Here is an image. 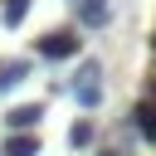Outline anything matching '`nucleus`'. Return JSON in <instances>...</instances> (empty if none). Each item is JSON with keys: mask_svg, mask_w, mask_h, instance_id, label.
I'll return each instance as SVG.
<instances>
[{"mask_svg": "<svg viewBox=\"0 0 156 156\" xmlns=\"http://www.w3.org/2000/svg\"><path fill=\"white\" fill-rule=\"evenodd\" d=\"M136 132H141V141H151L156 146V98H146V102H136Z\"/></svg>", "mask_w": 156, "mask_h": 156, "instance_id": "39448f33", "label": "nucleus"}, {"mask_svg": "<svg viewBox=\"0 0 156 156\" xmlns=\"http://www.w3.org/2000/svg\"><path fill=\"white\" fill-rule=\"evenodd\" d=\"M24 73H29L24 58H5V63H0V93H10L15 83H24Z\"/></svg>", "mask_w": 156, "mask_h": 156, "instance_id": "0eeeda50", "label": "nucleus"}, {"mask_svg": "<svg viewBox=\"0 0 156 156\" xmlns=\"http://www.w3.org/2000/svg\"><path fill=\"white\" fill-rule=\"evenodd\" d=\"M39 117H44V107H34V102H29V107H10V112H5V127H10V132H34Z\"/></svg>", "mask_w": 156, "mask_h": 156, "instance_id": "20e7f679", "label": "nucleus"}, {"mask_svg": "<svg viewBox=\"0 0 156 156\" xmlns=\"http://www.w3.org/2000/svg\"><path fill=\"white\" fill-rule=\"evenodd\" d=\"M5 156H39V136L34 132H10L5 136Z\"/></svg>", "mask_w": 156, "mask_h": 156, "instance_id": "423d86ee", "label": "nucleus"}, {"mask_svg": "<svg viewBox=\"0 0 156 156\" xmlns=\"http://www.w3.org/2000/svg\"><path fill=\"white\" fill-rule=\"evenodd\" d=\"M73 20H78V29H102L112 20V5L107 0H73Z\"/></svg>", "mask_w": 156, "mask_h": 156, "instance_id": "7ed1b4c3", "label": "nucleus"}, {"mask_svg": "<svg viewBox=\"0 0 156 156\" xmlns=\"http://www.w3.org/2000/svg\"><path fill=\"white\" fill-rule=\"evenodd\" d=\"M98 156H127V151H122V146H102Z\"/></svg>", "mask_w": 156, "mask_h": 156, "instance_id": "9d476101", "label": "nucleus"}, {"mask_svg": "<svg viewBox=\"0 0 156 156\" xmlns=\"http://www.w3.org/2000/svg\"><path fill=\"white\" fill-rule=\"evenodd\" d=\"M24 15H29V0H5V10H0V24H10V29H15Z\"/></svg>", "mask_w": 156, "mask_h": 156, "instance_id": "1a4fd4ad", "label": "nucleus"}, {"mask_svg": "<svg viewBox=\"0 0 156 156\" xmlns=\"http://www.w3.org/2000/svg\"><path fill=\"white\" fill-rule=\"evenodd\" d=\"M78 29H49L44 39H34V49H39V58H49V63H63V58H73L78 54Z\"/></svg>", "mask_w": 156, "mask_h": 156, "instance_id": "f257e3e1", "label": "nucleus"}, {"mask_svg": "<svg viewBox=\"0 0 156 156\" xmlns=\"http://www.w3.org/2000/svg\"><path fill=\"white\" fill-rule=\"evenodd\" d=\"M68 5H73V0H68Z\"/></svg>", "mask_w": 156, "mask_h": 156, "instance_id": "9b49d317", "label": "nucleus"}, {"mask_svg": "<svg viewBox=\"0 0 156 156\" xmlns=\"http://www.w3.org/2000/svg\"><path fill=\"white\" fill-rule=\"evenodd\" d=\"M68 146H73V151H78V146H93V122H88V117L68 127Z\"/></svg>", "mask_w": 156, "mask_h": 156, "instance_id": "6e6552de", "label": "nucleus"}, {"mask_svg": "<svg viewBox=\"0 0 156 156\" xmlns=\"http://www.w3.org/2000/svg\"><path fill=\"white\" fill-rule=\"evenodd\" d=\"M98 78H102V63L88 58V63L78 68V78H73V98H78L83 107H98V102H102V83H98Z\"/></svg>", "mask_w": 156, "mask_h": 156, "instance_id": "f03ea898", "label": "nucleus"}]
</instances>
